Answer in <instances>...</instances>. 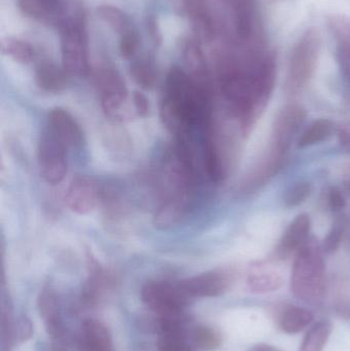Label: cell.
<instances>
[{"label":"cell","instance_id":"obj_3","mask_svg":"<svg viewBox=\"0 0 350 351\" xmlns=\"http://www.w3.org/2000/svg\"><path fill=\"white\" fill-rule=\"evenodd\" d=\"M321 37L314 28L305 31L297 41L288 66L285 92L296 95L301 92L314 75L320 55Z\"/></svg>","mask_w":350,"mask_h":351},{"label":"cell","instance_id":"obj_25","mask_svg":"<svg viewBox=\"0 0 350 351\" xmlns=\"http://www.w3.org/2000/svg\"><path fill=\"white\" fill-rule=\"evenodd\" d=\"M97 14L101 20L104 21L115 32L121 34V36L134 29L129 16L116 6H99Z\"/></svg>","mask_w":350,"mask_h":351},{"label":"cell","instance_id":"obj_27","mask_svg":"<svg viewBox=\"0 0 350 351\" xmlns=\"http://www.w3.org/2000/svg\"><path fill=\"white\" fill-rule=\"evenodd\" d=\"M131 75L134 80L145 90L153 88L158 78L153 63L147 58L136 60L132 64Z\"/></svg>","mask_w":350,"mask_h":351},{"label":"cell","instance_id":"obj_26","mask_svg":"<svg viewBox=\"0 0 350 351\" xmlns=\"http://www.w3.org/2000/svg\"><path fill=\"white\" fill-rule=\"evenodd\" d=\"M192 341L199 350L215 351L222 346V336L215 328L197 326L192 331Z\"/></svg>","mask_w":350,"mask_h":351},{"label":"cell","instance_id":"obj_38","mask_svg":"<svg viewBox=\"0 0 350 351\" xmlns=\"http://www.w3.org/2000/svg\"><path fill=\"white\" fill-rule=\"evenodd\" d=\"M337 138L343 147L350 150V121L341 123L337 128Z\"/></svg>","mask_w":350,"mask_h":351},{"label":"cell","instance_id":"obj_43","mask_svg":"<svg viewBox=\"0 0 350 351\" xmlns=\"http://www.w3.org/2000/svg\"><path fill=\"white\" fill-rule=\"evenodd\" d=\"M345 189L350 194V166L347 169L345 173Z\"/></svg>","mask_w":350,"mask_h":351},{"label":"cell","instance_id":"obj_28","mask_svg":"<svg viewBox=\"0 0 350 351\" xmlns=\"http://www.w3.org/2000/svg\"><path fill=\"white\" fill-rule=\"evenodd\" d=\"M1 49L3 53L10 56L12 59L18 63H30L34 59L35 51L32 45L21 39H3L1 43Z\"/></svg>","mask_w":350,"mask_h":351},{"label":"cell","instance_id":"obj_35","mask_svg":"<svg viewBox=\"0 0 350 351\" xmlns=\"http://www.w3.org/2000/svg\"><path fill=\"white\" fill-rule=\"evenodd\" d=\"M336 56L339 67H340L345 80L350 84V45L338 43Z\"/></svg>","mask_w":350,"mask_h":351},{"label":"cell","instance_id":"obj_21","mask_svg":"<svg viewBox=\"0 0 350 351\" xmlns=\"http://www.w3.org/2000/svg\"><path fill=\"white\" fill-rule=\"evenodd\" d=\"M0 344L1 351H12L16 346L14 342V323L16 319L12 313V304L10 296L2 290L1 315H0Z\"/></svg>","mask_w":350,"mask_h":351},{"label":"cell","instance_id":"obj_20","mask_svg":"<svg viewBox=\"0 0 350 351\" xmlns=\"http://www.w3.org/2000/svg\"><path fill=\"white\" fill-rule=\"evenodd\" d=\"M185 65L189 70V75L201 84H208L207 64L199 41L189 39L183 47Z\"/></svg>","mask_w":350,"mask_h":351},{"label":"cell","instance_id":"obj_8","mask_svg":"<svg viewBox=\"0 0 350 351\" xmlns=\"http://www.w3.org/2000/svg\"><path fill=\"white\" fill-rule=\"evenodd\" d=\"M305 119L306 111L299 105H288L282 109L273 125L271 147L286 154Z\"/></svg>","mask_w":350,"mask_h":351},{"label":"cell","instance_id":"obj_12","mask_svg":"<svg viewBox=\"0 0 350 351\" xmlns=\"http://www.w3.org/2000/svg\"><path fill=\"white\" fill-rule=\"evenodd\" d=\"M49 130L47 131L57 138L66 147H77L82 144V131L80 125L68 111L63 108H53L47 117Z\"/></svg>","mask_w":350,"mask_h":351},{"label":"cell","instance_id":"obj_31","mask_svg":"<svg viewBox=\"0 0 350 351\" xmlns=\"http://www.w3.org/2000/svg\"><path fill=\"white\" fill-rule=\"evenodd\" d=\"M312 191V184L308 182H300L296 184L286 193L285 199H284L286 206L294 208V206H300L310 197Z\"/></svg>","mask_w":350,"mask_h":351},{"label":"cell","instance_id":"obj_18","mask_svg":"<svg viewBox=\"0 0 350 351\" xmlns=\"http://www.w3.org/2000/svg\"><path fill=\"white\" fill-rule=\"evenodd\" d=\"M70 76L64 68L51 62H41L35 70V82L39 88L47 93H60L65 90Z\"/></svg>","mask_w":350,"mask_h":351},{"label":"cell","instance_id":"obj_19","mask_svg":"<svg viewBox=\"0 0 350 351\" xmlns=\"http://www.w3.org/2000/svg\"><path fill=\"white\" fill-rule=\"evenodd\" d=\"M18 6L25 16L39 22L59 24L64 16V5L55 6L47 0H18Z\"/></svg>","mask_w":350,"mask_h":351},{"label":"cell","instance_id":"obj_42","mask_svg":"<svg viewBox=\"0 0 350 351\" xmlns=\"http://www.w3.org/2000/svg\"><path fill=\"white\" fill-rule=\"evenodd\" d=\"M249 351H282L277 348H275L273 346H268V344H259V346H255L252 350Z\"/></svg>","mask_w":350,"mask_h":351},{"label":"cell","instance_id":"obj_13","mask_svg":"<svg viewBox=\"0 0 350 351\" xmlns=\"http://www.w3.org/2000/svg\"><path fill=\"white\" fill-rule=\"evenodd\" d=\"M310 216L308 214L298 215L291 223L285 233L282 237L277 249H275V255L277 259H287L292 253L295 251H299L304 245L308 237V233L310 231Z\"/></svg>","mask_w":350,"mask_h":351},{"label":"cell","instance_id":"obj_10","mask_svg":"<svg viewBox=\"0 0 350 351\" xmlns=\"http://www.w3.org/2000/svg\"><path fill=\"white\" fill-rule=\"evenodd\" d=\"M102 196V190L96 180L88 176L73 178L66 193V204L70 210L86 215L94 210Z\"/></svg>","mask_w":350,"mask_h":351},{"label":"cell","instance_id":"obj_40","mask_svg":"<svg viewBox=\"0 0 350 351\" xmlns=\"http://www.w3.org/2000/svg\"><path fill=\"white\" fill-rule=\"evenodd\" d=\"M173 8L179 14H188L195 0H171Z\"/></svg>","mask_w":350,"mask_h":351},{"label":"cell","instance_id":"obj_37","mask_svg":"<svg viewBox=\"0 0 350 351\" xmlns=\"http://www.w3.org/2000/svg\"><path fill=\"white\" fill-rule=\"evenodd\" d=\"M329 206L333 210H339L345 206V198L338 188L333 187L329 192Z\"/></svg>","mask_w":350,"mask_h":351},{"label":"cell","instance_id":"obj_36","mask_svg":"<svg viewBox=\"0 0 350 351\" xmlns=\"http://www.w3.org/2000/svg\"><path fill=\"white\" fill-rule=\"evenodd\" d=\"M134 109L137 115L146 117L149 113V101L143 93L136 90L133 95Z\"/></svg>","mask_w":350,"mask_h":351},{"label":"cell","instance_id":"obj_1","mask_svg":"<svg viewBox=\"0 0 350 351\" xmlns=\"http://www.w3.org/2000/svg\"><path fill=\"white\" fill-rule=\"evenodd\" d=\"M160 117L177 137H186L195 125L205 127L211 121L207 84H199L180 68H172L166 76Z\"/></svg>","mask_w":350,"mask_h":351},{"label":"cell","instance_id":"obj_44","mask_svg":"<svg viewBox=\"0 0 350 351\" xmlns=\"http://www.w3.org/2000/svg\"><path fill=\"white\" fill-rule=\"evenodd\" d=\"M49 3L53 4L55 6H63V2L62 0H47Z\"/></svg>","mask_w":350,"mask_h":351},{"label":"cell","instance_id":"obj_9","mask_svg":"<svg viewBox=\"0 0 350 351\" xmlns=\"http://www.w3.org/2000/svg\"><path fill=\"white\" fill-rule=\"evenodd\" d=\"M232 284V276L224 270H212L179 282L190 298H211L223 295Z\"/></svg>","mask_w":350,"mask_h":351},{"label":"cell","instance_id":"obj_7","mask_svg":"<svg viewBox=\"0 0 350 351\" xmlns=\"http://www.w3.org/2000/svg\"><path fill=\"white\" fill-rule=\"evenodd\" d=\"M67 150L68 148L49 131L41 135L37 162L41 177L47 183L57 185L63 181L67 174Z\"/></svg>","mask_w":350,"mask_h":351},{"label":"cell","instance_id":"obj_23","mask_svg":"<svg viewBox=\"0 0 350 351\" xmlns=\"http://www.w3.org/2000/svg\"><path fill=\"white\" fill-rule=\"evenodd\" d=\"M248 286L254 293H268L283 286V278L273 270H253L248 276Z\"/></svg>","mask_w":350,"mask_h":351},{"label":"cell","instance_id":"obj_39","mask_svg":"<svg viewBox=\"0 0 350 351\" xmlns=\"http://www.w3.org/2000/svg\"><path fill=\"white\" fill-rule=\"evenodd\" d=\"M147 28L148 31H149L150 36L153 39L154 43L156 45H160L162 39V33H160V27H158L155 18H153V16H150L148 19Z\"/></svg>","mask_w":350,"mask_h":351},{"label":"cell","instance_id":"obj_41","mask_svg":"<svg viewBox=\"0 0 350 351\" xmlns=\"http://www.w3.org/2000/svg\"><path fill=\"white\" fill-rule=\"evenodd\" d=\"M336 311L340 317H345V319H350V304L349 303L339 305Z\"/></svg>","mask_w":350,"mask_h":351},{"label":"cell","instance_id":"obj_4","mask_svg":"<svg viewBox=\"0 0 350 351\" xmlns=\"http://www.w3.org/2000/svg\"><path fill=\"white\" fill-rule=\"evenodd\" d=\"M59 27L64 69L69 75H86L88 72V38L82 19L63 16Z\"/></svg>","mask_w":350,"mask_h":351},{"label":"cell","instance_id":"obj_14","mask_svg":"<svg viewBox=\"0 0 350 351\" xmlns=\"http://www.w3.org/2000/svg\"><path fill=\"white\" fill-rule=\"evenodd\" d=\"M77 351H113L112 337L107 326L98 319L84 321L78 338Z\"/></svg>","mask_w":350,"mask_h":351},{"label":"cell","instance_id":"obj_2","mask_svg":"<svg viewBox=\"0 0 350 351\" xmlns=\"http://www.w3.org/2000/svg\"><path fill=\"white\" fill-rule=\"evenodd\" d=\"M322 247L316 243H305L294 260L291 291L299 300L318 304L326 288V265Z\"/></svg>","mask_w":350,"mask_h":351},{"label":"cell","instance_id":"obj_22","mask_svg":"<svg viewBox=\"0 0 350 351\" xmlns=\"http://www.w3.org/2000/svg\"><path fill=\"white\" fill-rule=\"evenodd\" d=\"M333 325L328 319L314 324L306 333L299 351H323L332 333Z\"/></svg>","mask_w":350,"mask_h":351},{"label":"cell","instance_id":"obj_6","mask_svg":"<svg viewBox=\"0 0 350 351\" xmlns=\"http://www.w3.org/2000/svg\"><path fill=\"white\" fill-rule=\"evenodd\" d=\"M96 84L105 114L118 121L127 119V88L121 74L113 68H103L97 73Z\"/></svg>","mask_w":350,"mask_h":351},{"label":"cell","instance_id":"obj_16","mask_svg":"<svg viewBox=\"0 0 350 351\" xmlns=\"http://www.w3.org/2000/svg\"><path fill=\"white\" fill-rule=\"evenodd\" d=\"M112 276L100 267L97 262H90V276L82 292V301L86 306L96 305L100 301L105 291L113 286Z\"/></svg>","mask_w":350,"mask_h":351},{"label":"cell","instance_id":"obj_33","mask_svg":"<svg viewBox=\"0 0 350 351\" xmlns=\"http://www.w3.org/2000/svg\"><path fill=\"white\" fill-rule=\"evenodd\" d=\"M14 342L22 344L28 341L33 336V325L26 315L18 317L14 323Z\"/></svg>","mask_w":350,"mask_h":351},{"label":"cell","instance_id":"obj_17","mask_svg":"<svg viewBox=\"0 0 350 351\" xmlns=\"http://www.w3.org/2000/svg\"><path fill=\"white\" fill-rule=\"evenodd\" d=\"M277 326L287 334H297L303 331L314 322L312 311L295 305H281L275 311Z\"/></svg>","mask_w":350,"mask_h":351},{"label":"cell","instance_id":"obj_34","mask_svg":"<svg viewBox=\"0 0 350 351\" xmlns=\"http://www.w3.org/2000/svg\"><path fill=\"white\" fill-rule=\"evenodd\" d=\"M343 228L340 225H335L330 232L327 235L326 239L323 241L322 250L324 253L333 254L338 250L342 239Z\"/></svg>","mask_w":350,"mask_h":351},{"label":"cell","instance_id":"obj_5","mask_svg":"<svg viewBox=\"0 0 350 351\" xmlns=\"http://www.w3.org/2000/svg\"><path fill=\"white\" fill-rule=\"evenodd\" d=\"M141 299L148 308L158 317H176L184 315L191 298L180 285L164 280L146 282L141 291Z\"/></svg>","mask_w":350,"mask_h":351},{"label":"cell","instance_id":"obj_30","mask_svg":"<svg viewBox=\"0 0 350 351\" xmlns=\"http://www.w3.org/2000/svg\"><path fill=\"white\" fill-rule=\"evenodd\" d=\"M158 351H195V350L187 342L186 335L160 334L158 340Z\"/></svg>","mask_w":350,"mask_h":351},{"label":"cell","instance_id":"obj_11","mask_svg":"<svg viewBox=\"0 0 350 351\" xmlns=\"http://www.w3.org/2000/svg\"><path fill=\"white\" fill-rule=\"evenodd\" d=\"M38 309L45 322L47 334L53 341L55 351L65 348L66 332L60 313L59 300L55 291L45 288L38 297Z\"/></svg>","mask_w":350,"mask_h":351},{"label":"cell","instance_id":"obj_29","mask_svg":"<svg viewBox=\"0 0 350 351\" xmlns=\"http://www.w3.org/2000/svg\"><path fill=\"white\" fill-rule=\"evenodd\" d=\"M327 26L338 43L350 45V18L342 14H330L327 18Z\"/></svg>","mask_w":350,"mask_h":351},{"label":"cell","instance_id":"obj_24","mask_svg":"<svg viewBox=\"0 0 350 351\" xmlns=\"http://www.w3.org/2000/svg\"><path fill=\"white\" fill-rule=\"evenodd\" d=\"M334 125L329 119L314 121L298 140V148H306L325 141L332 135Z\"/></svg>","mask_w":350,"mask_h":351},{"label":"cell","instance_id":"obj_32","mask_svg":"<svg viewBox=\"0 0 350 351\" xmlns=\"http://www.w3.org/2000/svg\"><path fill=\"white\" fill-rule=\"evenodd\" d=\"M140 45V37L135 29H132L129 32L121 35L119 49L121 56L125 59H131L137 53Z\"/></svg>","mask_w":350,"mask_h":351},{"label":"cell","instance_id":"obj_15","mask_svg":"<svg viewBox=\"0 0 350 351\" xmlns=\"http://www.w3.org/2000/svg\"><path fill=\"white\" fill-rule=\"evenodd\" d=\"M188 193H172L164 200L153 217L154 226L166 230L176 226L184 218L187 212Z\"/></svg>","mask_w":350,"mask_h":351}]
</instances>
